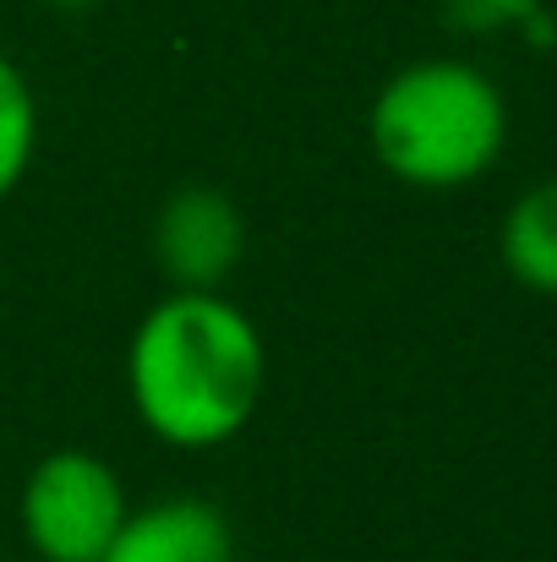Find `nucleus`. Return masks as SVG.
Returning <instances> with one entry per match:
<instances>
[{
  "label": "nucleus",
  "mask_w": 557,
  "mask_h": 562,
  "mask_svg": "<svg viewBox=\"0 0 557 562\" xmlns=\"http://www.w3.org/2000/svg\"><path fill=\"white\" fill-rule=\"evenodd\" d=\"M268 350L257 323L213 290L165 295L132 334L126 387L170 448H219L263 404Z\"/></svg>",
  "instance_id": "f257e3e1"
},
{
  "label": "nucleus",
  "mask_w": 557,
  "mask_h": 562,
  "mask_svg": "<svg viewBox=\"0 0 557 562\" xmlns=\"http://www.w3.org/2000/svg\"><path fill=\"white\" fill-rule=\"evenodd\" d=\"M367 137L393 181L454 191L498 165L509 143V104L470 60H415L377 88Z\"/></svg>",
  "instance_id": "f03ea898"
},
{
  "label": "nucleus",
  "mask_w": 557,
  "mask_h": 562,
  "mask_svg": "<svg viewBox=\"0 0 557 562\" xmlns=\"http://www.w3.org/2000/svg\"><path fill=\"white\" fill-rule=\"evenodd\" d=\"M126 514L121 475L82 448L38 459L22 486V536L44 562H99Z\"/></svg>",
  "instance_id": "7ed1b4c3"
},
{
  "label": "nucleus",
  "mask_w": 557,
  "mask_h": 562,
  "mask_svg": "<svg viewBox=\"0 0 557 562\" xmlns=\"http://www.w3.org/2000/svg\"><path fill=\"white\" fill-rule=\"evenodd\" d=\"M154 251L159 268L181 284V290H219L241 251H246V224L241 207L213 187H186L159 207L154 224Z\"/></svg>",
  "instance_id": "20e7f679"
},
{
  "label": "nucleus",
  "mask_w": 557,
  "mask_h": 562,
  "mask_svg": "<svg viewBox=\"0 0 557 562\" xmlns=\"http://www.w3.org/2000/svg\"><path fill=\"white\" fill-rule=\"evenodd\" d=\"M99 562H235V536L208 497H165L126 514Z\"/></svg>",
  "instance_id": "39448f33"
},
{
  "label": "nucleus",
  "mask_w": 557,
  "mask_h": 562,
  "mask_svg": "<svg viewBox=\"0 0 557 562\" xmlns=\"http://www.w3.org/2000/svg\"><path fill=\"white\" fill-rule=\"evenodd\" d=\"M498 257L531 295H557V181L520 191L498 224Z\"/></svg>",
  "instance_id": "423d86ee"
},
{
  "label": "nucleus",
  "mask_w": 557,
  "mask_h": 562,
  "mask_svg": "<svg viewBox=\"0 0 557 562\" xmlns=\"http://www.w3.org/2000/svg\"><path fill=\"white\" fill-rule=\"evenodd\" d=\"M38 148V99L16 60L0 55V196H11Z\"/></svg>",
  "instance_id": "0eeeda50"
},
{
  "label": "nucleus",
  "mask_w": 557,
  "mask_h": 562,
  "mask_svg": "<svg viewBox=\"0 0 557 562\" xmlns=\"http://www.w3.org/2000/svg\"><path fill=\"white\" fill-rule=\"evenodd\" d=\"M443 22L459 33H509V27H531V16H542V0H437Z\"/></svg>",
  "instance_id": "6e6552de"
},
{
  "label": "nucleus",
  "mask_w": 557,
  "mask_h": 562,
  "mask_svg": "<svg viewBox=\"0 0 557 562\" xmlns=\"http://www.w3.org/2000/svg\"><path fill=\"white\" fill-rule=\"evenodd\" d=\"M49 5H60V11H88V5H99V0H49Z\"/></svg>",
  "instance_id": "1a4fd4ad"
}]
</instances>
